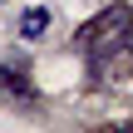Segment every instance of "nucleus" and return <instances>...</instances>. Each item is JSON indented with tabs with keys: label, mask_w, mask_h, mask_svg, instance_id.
<instances>
[{
	"label": "nucleus",
	"mask_w": 133,
	"mask_h": 133,
	"mask_svg": "<svg viewBox=\"0 0 133 133\" xmlns=\"http://www.w3.org/2000/svg\"><path fill=\"white\" fill-rule=\"evenodd\" d=\"M0 94H10V99H30L35 84H30V74H20L15 64H0Z\"/></svg>",
	"instance_id": "2"
},
{
	"label": "nucleus",
	"mask_w": 133,
	"mask_h": 133,
	"mask_svg": "<svg viewBox=\"0 0 133 133\" xmlns=\"http://www.w3.org/2000/svg\"><path fill=\"white\" fill-rule=\"evenodd\" d=\"M79 49H94V54H114V49H123L133 39V10L128 5H109V10H99L79 35Z\"/></svg>",
	"instance_id": "1"
},
{
	"label": "nucleus",
	"mask_w": 133,
	"mask_h": 133,
	"mask_svg": "<svg viewBox=\"0 0 133 133\" xmlns=\"http://www.w3.org/2000/svg\"><path fill=\"white\" fill-rule=\"evenodd\" d=\"M44 30H49V10H39V5H35V10H25V15H20V39H39Z\"/></svg>",
	"instance_id": "3"
}]
</instances>
